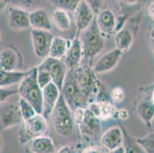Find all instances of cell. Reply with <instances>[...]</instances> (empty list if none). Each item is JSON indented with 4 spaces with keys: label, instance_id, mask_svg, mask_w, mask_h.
Here are the masks:
<instances>
[{
    "label": "cell",
    "instance_id": "21",
    "mask_svg": "<svg viewBox=\"0 0 154 153\" xmlns=\"http://www.w3.org/2000/svg\"><path fill=\"white\" fill-rule=\"evenodd\" d=\"M88 109L91 110L100 120H107L116 115L115 106L110 101L105 102H93L88 105Z\"/></svg>",
    "mask_w": 154,
    "mask_h": 153
},
{
    "label": "cell",
    "instance_id": "23",
    "mask_svg": "<svg viewBox=\"0 0 154 153\" xmlns=\"http://www.w3.org/2000/svg\"><path fill=\"white\" fill-rule=\"evenodd\" d=\"M69 46L70 44H68L67 39L60 36H54L50 49L49 57L63 60L69 48Z\"/></svg>",
    "mask_w": 154,
    "mask_h": 153
},
{
    "label": "cell",
    "instance_id": "13",
    "mask_svg": "<svg viewBox=\"0 0 154 153\" xmlns=\"http://www.w3.org/2000/svg\"><path fill=\"white\" fill-rule=\"evenodd\" d=\"M83 60L84 52L82 41L79 37L76 36L70 44L69 48L63 61L67 65L68 70H75L82 66Z\"/></svg>",
    "mask_w": 154,
    "mask_h": 153
},
{
    "label": "cell",
    "instance_id": "1",
    "mask_svg": "<svg viewBox=\"0 0 154 153\" xmlns=\"http://www.w3.org/2000/svg\"><path fill=\"white\" fill-rule=\"evenodd\" d=\"M97 23L96 17L91 25L82 32L81 41L86 65L91 67L92 61L101 51L104 45V39Z\"/></svg>",
    "mask_w": 154,
    "mask_h": 153
},
{
    "label": "cell",
    "instance_id": "11",
    "mask_svg": "<svg viewBox=\"0 0 154 153\" xmlns=\"http://www.w3.org/2000/svg\"><path fill=\"white\" fill-rule=\"evenodd\" d=\"M94 19V12L90 3L85 0L79 1L74 12V19L78 29L77 36H78L80 32H82L88 29Z\"/></svg>",
    "mask_w": 154,
    "mask_h": 153
},
{
    "label": "cell",
    "instance_id": "10",
    "mask_svg": "<svg viewBox=\"0 0 154 153\" xmlns=\"http://www.w3.org/2000/svg\"><path fill=\"white\" fill-rule=\"evenodd\" d=\"M24 122L19 103H5L1 106V128L5 130L13 126L22 125Z\"/></svg>",
    "mask_w": 154,
    "mask_h": 153
},
{
    "label": "cell",
    "instance_id": "39",
    "mask_svg": "<svg viewBox=\"0 0 154 153\" xmlns=\"http://www.w3.org/2000/svg\"><path fill=\"white\" fill-rule=\"evenodd\" d=\"M5 2H7V1H1V2H0V3H1V10H4L5 8V5H8V4L5 3Z\"/></svg>",
    "mask_w": 154,
    "mask_h": 153
},
{
    "label": "cell",
    "instance_id": "37",
    "mask_svg": "<svg viewBox=\"0 0 154 153\" xmlns=\"http://www.w3.org/2000/svg\"><path fill=\"white\" fill-rule=\"evenodd\" d=\"M109 153H125V149H124V147L122 146L120 148H117V149L114 150V151H110Z\"/></svg>",
    "mask_w": 154,
    "mask_h": 153
},
{
    "label": "cell",
    "instance_id": "24",
    "mask_svg": "<svg viewBox=\"0 0 154 153\" xmlns=\"http://www.w3.org/2000/svg\"><path fill=\"white\" fill-rule=\"evenodd\" d=\"M137 112L140 118L147 126H150L154 119V105L151 99L141 100L137 106Z\"/></svg>",
    "mask_w": 154,
    "mask_h": 153
},
{
    "label": "cell",
    "instance_id": "19",
    "mask_svg": "<svg viewBox=\"0 0 154 153\" xmlns=\"http://www.w3.org/2000/svg\"><path fill=\"white\" fill-rule=\"evenodd\" d=\"M29 19L32 29L44 30L48 32L52 31V25L49 15L47 11L43 8H38L30 12Z\"/></svg>",
    "mask_w": 154,
    "mask_h": 153
},
{
    "label": "cell",
    "instance_id": "38",
    "mask_svg": "<svg viewBox=\"0 0 154 153\" xmlns=\"http://www.w3.org/2000/svg\"><path fill=\"white\" fill-rule=\"evenodd\" d=\"M149 38H150V41L151 44H152V47L153 48L154 50V29L151 32L150 35H149Z\"/></svg>",
    "mask_w": 154,
    "mask_h": 153
},
{
    "label": "cell",
    "instance_id": "20",
    "mask_svg": "<svg viewBox=\"0 0 154 153\" xmlns=\"http://www.w3.org/2000/svg\"><path fill=\"white\" fill-rule=\"evenodd\" d=\"M31 153H56V148L52 139L42 136L32 139L27 144Z\"/></svg>",
    "mask_w": 154,
    "mask_h": 153
},
{
    "label": "cell",
    "instance_id": "12",
    "mask_svg": "<svg viewBox=\"0 0 154 153\" xmlns=\"http://www.w3.org/2000/svg\"><path fill=\"white\" fill-rule=\"evenodd\" d=\"M100 142L101 146H103L108 152L114 151L124 146V132L118 126L111 127L102 134L100 138Z\"/></svg>",
    "mask_w": 154,
    "mask_h": 153
},
{
    "label": "cell",
    "instance_id": "26",
    "mask_svg": "<svg viewBox=\"0 0 154 153\" xmlns=\"http://www.w3.org/2000/svg\"><path fill=\"white\" fill-rule=\"evenodd\" d=\"M51 21L55 27L61 31H67L71 26V19L68 12L56 8L51 15Z\"/></svg>",
    "mask_w": 154,
    "mask_h": 153
},
{
    "label": "cell",
    "instance_id": "16",
    "mask_svg": "<svg viewBox=\"0 0 154 153\" xmlns=\"http://www.w3.org/2000/svg\"><path fill=\"white\" fill-rule=\"evenodd\" d=\"M122 54V51L117 47L110 50L99 58L98 61L95 64L93 70L95 73L98 74L112 71L118 64Z\"/></svg>",
    "mask_w": 154,
    "mask_h": 153
},
{
    "label": "cell",
    "instance_id": "33",
    "mask_svg": "<svg viewBox=\"0 0 154 153\" xmlns=\"http://www.w3.org/2000/svg\"><path fill=\"white\" fill-rule=\"evenodd\" d=\"M19 93V90L13 89L11 87H1V103L6 102V99H9L12 95Z\"/></svg>",
    "mask_w": 154,
    "mask_h": 153
},
{
    "label": "cell",
    "instance_id": "28",
    "mask_svg": "<svg viewBox=\"0 0 154 153\" xmlns=\"http://www.w3.org/2000/svg\"><path fill=\"white\" fill-rule=\"evenodd\" d=\"M18 103H19L21 113H22V116L23 118L24 121L31 119V118L35 116L36 114H38L35 108L32 106V105L29 103L28 101H26V99L20 97Z\"/></svg>",
    "mask_w": 154,
    "mask_h": 153
},
{
    "label": "cell",
    "instance_id": "30",
    "mask_svg": "<svg viewBox=\"0 0 154 153\" xmlns=\"http://www.w3.org/2000/svg\"><path fill=\"white\" fill-rule=\"evenodd\" d=\"M54 5L57 6V8H61L66 12H75L79 1L78 0H57L52 1Z\"/></svg>",
    "mask_w": 154,
    "mask_h": 153
},
{
    "label": "cell",
    "instance_id": "2",
    "mask_svg": "<svg viewBox=\"0 0 154 153\" xmlns=\"http://www.w3.org/2000/svg\"><path fill=\"white\" fill-rule=\"evenodd\" d=\"M37 67L32 68V71L19 85V94L21 98L26 99L35 108L38 114L43 113L42 89L38 85L37 81Z\"/></svg>",
    "mask_w": 154,
    "mask_h": 153
},
{
    "label": "cell",
    "instance_id": "15",
    "mask_svg": "<svg viewBox=\"0 0 154 153\" xmlns=\"http://www.w3.org/2000/svg\"><path fill=\"white\" fill-rule=\"evenodd\" d=\"M61 90L53 82L42 89L43 94V113L42 116L48 119L52 114L60 96Z\"/></svg>",
    "mask_w": 154,
    "mask_h": 153
},
{
    "label": "cell",
    "instance_id": "8",
    "mask_svg": "<svg viewBox=\"0 0 154 153\" xmlns=\"http://www.w3.org/2000/svg\"><path fill=\"white\" fill-rule=\"evenodd\" d=\"M37 67L39 69L45 70L49 73L52 82L61 92L64 81L69 71L64 61L48 57L45 59L44 61Z\"/></svg>",
    "mask_w": 154,
    "mask_h": 153
},
{
    "label": "cell",
    "instance_id": "17",
    "mask_svg": "<svg viewBox=\"0 0 154 153\" xmlns=\"http://www.w3.org/2000/svg\"><path fill=\"white\" fill-rule=\"evenodd\" d=\"M96 20L103 37H109L113 33L117 26L116 16L110 9L106 8L99 12Z\"/></svg>",
    "mask_w": 154,
    "mask_h": 153
},
{
    "label": "cell",
    "instance_id": "7",
    "mask_svg": "<svg viewBox=\"0 0 154 153\" xmlns=\"http://www.w3.org/2000/svg\"><path fill=\"white\" fill-rule=\"evenodd\" d=\"M48 129L46 119L42 114H36L21 125L19 139L22 144H28L32 139L45 136Z\"/></svg>",
    "mask_w": 154,
    "mask_h": 153
},
{
    "label": "cell",
    "instance_id": "6",
    "mask_svg": "<svg viewBox=\"0 0 154 153\" xmlns=\"http://www.w3.org/2000/svg\"><path fill=\"white\" fill-rule=\"evenodd\" d=\"M61 94L72 113L80 108L88 107L89 103L77 84L74 70L68 71L61 90Z\"/></svg>",
    "mask_w": 154,
    "mask_h": 153
},
{
    "label": "cell",
    "instance_id": "9",
    "mask_svg": "<svg viewBox=\"0 0 154 153\" xmlns=\"http://www.w3.org/2000/svg\"><path fill=\"white\" fill-rule=\"evenodd\" d=\"M32 41L35 55L40 58L49 57L50 49L54 36L51 32L32 29L31 32Z\"/></svg>",
    "mask_w": 154,
    "mask_h": 153
},
{
    "label": "cell",
    "instance_id": "3",
    "mask_svg": "<svg viewBox=\"0 0 154 153\" xmlns=\"http://www.w3.org/2000/svg\"><path fill=\"white\" fill-rule=\"evenodd\" d=\"M51 116L56 133L64 137L72 136L75 129L74 115L61 93Z\"/></svg>",
    "mask_w": 154,
    "mask_h": 153
},
{
    "label": "cell",
    "instance_id": "34",
    "mask_svg": "<svg viewBox=\"0 0 154 153\" xmlns=\"http://www.w3.org/2000/svg\"><path fill=\"white\" fill-rule=\"evenodd\" d=\"M82 153H109L106 151V149L103 146L94 145V146L88 147L82 151Z\"/></svg>",
    "mask_w": 154,
    "mask_h": 153
},
{
    "label": "cell",
    "instance_id": "29",
    "mask_svg": "<svg viewBox=\"0 0 154 153\" xmlns=\"http://www.w3.org/2000/svg\"><path fill=\"white\" fill-rule=\"evenodd\" d=\"M136 140L146 153H154V132L143 137L136 139Z\"/></svg>",
    "mask_w": 154,
    "mask_h": 153
},
{
    "label": "cell",
    "instance_id": "22",
    "mask_svg": "<svg viewBox=\"0 0 154 153\" xmlns=\"http://www.w3.org/2000/svg\"><path fill=\"white\" fill-rule=\"evenodd\" d=\"M32 71V69L26 71H0V87H12L15 84H20V83L31 74Z\"/></svg>",
    "mask_w": 154,
    "mask_h": 153
},
{
    "label": "cell",
    "instance_id": "25",
    "mask_svg": "<svg viewBox=\"0 0 154 153\" xmlns=\"http://www.w3.org/2000/svg\"><path fill=\"white\" fill-rule=\"evenodd\" d=\"M134 41L132 32L127 28H123L117 32L115 35V43L117 48L123 53L126 52L131 48Z\"/></svg>",
    "mask_w": 154,
    "mask_h": 153
},
{
    "label": "cell",
    "instance_id": "18",
    "mask_svg": "<svg viewBox=\"0 0 154 153\" xmlns=\"http://www.w3.org/2000/svg\"><path fill=\"white\" fill-rule=\"evenodd\" d=\"M20 64V57L17 50L13 47H5L0 54L1 71H17Z\"/></svg>",
    "mask_w": 154,
    "mask_h": 153
},
{
    "label": "cell",
    "instance_id": "40",
    "mask_svg": "<svg viewBox=\"0 0 154 153\" xmlns=\"http://www.w3.org/2000/svg\"><path fill=\"white\" fill-rule=\"evenodd\" d=\"M151 101H152V103H153V105H154V90L152 91V95H151Z\"/></svg>",
    "mask_w": 154,
    "mask_h": 153
},
{
    "label": "cell",
    "instance_id": "36",
    "mask_svg": "<svg viewBox=\"0 0 154 153\" xmlns=\"http://www.w3.org/2000/svg\"><path fill=\"white\" fill-rule=\"evenodd\" d=\"M148 12H149L150 17L154 21V2L149 5V8H148Z\"/></svg>",
    "mask_w": 154,
    "mask_h": 153
},
{
    "label": "cell",
    "instance_id": "32",
    "mask_svg": "<svg viewBox=\"0 0 154 153\" xmlns=\"http://www.w3.org/2000/svg\"><path fill=\"white\" fill-rule=\"evenodd\" d=\"M124 96H125V92L124 89L120 87H116L112 90L110 93V98L113 103H120L124 100Z\"/></svg>",
    "mask_w": 154,
    "mask_h": 153
},
{
    "label": "cell",
    "instance_id": "35",
    "mask_svg": "<svg viewBox=\"0 0 154 153\" xmlns=\"http://www.w3.org/2000/svg\"><path fill=\"white\" fill-rule=\"evenodd\" d=\"M56 153H78L75 148L71 145H64L60 148Z\"/></svg>",
    "mask_w": 154,
    "mask_h": 153
},
{
    "label": "cell",
    "instance_id": "5",
    "mask_svg": "<svg viewBox=\"0 0 154 153\" xmlns=\"http://www.w3.org/2000/svg\"><path fill=\"white\" fill-rule=\"evenodd\" d=\"M74 71L77 84L88 103L95 102L99 93V82L97 79L96 73L88 65L81 66Z\"/></svg>",
    "mask_w": 154,
    "mask_h": 153
},
{
    "label": "cell",
    "instance_id": "14",
    "mask_svg": "<svg viewBox=\"0 0 154 153\" xmlns=\"http://www.w3.org/2000/svg\"><path fill=\"white\" fill-rule=\"evenodd\" d=\"M30 12L19 7L8 8L7 19L10 28L14 30H25L30 27Z\"/></svg>",
    "mask_w": 154,
    "mask_h": 153
},
{
    "label": "cell",
    "instance_id": "27",
    "mask_svg": "<svg viewBox=\"0 0 154 153\" xmlns=\"http://www.w3.org/2000/svg\"><path fill=\"white\" fill-rule=\"evenodd\" d=\"M124 147L125 153H146L142 147L138 144L137 140L132 137L129 136L127 133H124Z\"/></svg>",
    "mask_w": 154,
    "mask_h": 153
},
{
    "label": "cell",
    "instance_id": "4",
    "mask_svg": "<svg viewBox=\"0 0 154 153\" xmlns=\"http://www.w3.org/2000/svg\"><path fill=\"white\" fill-rule=\"evenodd\" d=\"M75 124L79 128L81 134L87 141H94L98 138L101 126L100 120L88 108H80L74 113Z\"/></svg>",
    "mask_w": 154,
    "mask_h": 153
},
{
    "label": "cell",
    "instance_id": "31",
    "mask_svg": "<svg viewBox=\"0 0 154 153\" xmlns=\"http://www.w3.org/2000/svg\"><path fill=\"white\" fill-rule=\"evenodd\" d=\"M38 74H37V81L38 83V85L42 89H44L45 87H47L49 84L52 82L51 75L47 71L43 69H39L38 68Z\"/></svg>",
    "mask_w": 154,
    "mask_h": 153
}]
</instances>
